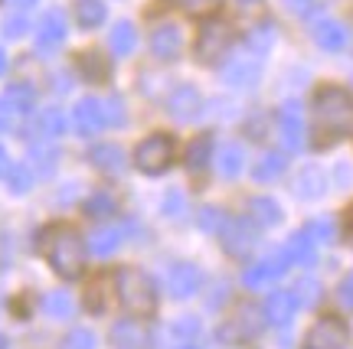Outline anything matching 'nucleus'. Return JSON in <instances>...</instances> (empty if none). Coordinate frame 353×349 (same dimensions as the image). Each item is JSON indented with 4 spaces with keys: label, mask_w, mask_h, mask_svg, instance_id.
<instances>
[{
    "label": "nucleus",
    "mask_w": 353,
    "mask_h": 349,
    "mask_svg": "<svg viewBox=\"0 0 353 349\" xmlns=\"http://www.w3.org/2000/svg\"><path fill=\"white\" fill-rule=\"evenodd\" d=\"M30 160H33V167H37L39 176H50L52 170H56L59 154H56V147H52V144H46V140H37V144H30Z\"/></svg>",
    "instance_id": "obj_30"
},
{
    "label": "nucleus",
    "mask_w": 353,
    "mask_h": 349,
    "mask_svg": "<svg viewBox=\"0 0 353 349\" xmlns=\"http://www.w3.org/2000/svg\"><path fill=\"white\" fill-rule=\"evenodd\" d=\"M314 43L324 52H341L350 43V33L341 20H321V23H314Z\"/></svg>",
    "instance_id": "obj_19"
},
{
    "label": "nucleus",
    "mask_w": 353,
    "mask_h": 349,
    "mask_svg": "<svg viewBox=\"0 0 353 349\" xmlns=\"http://www.w3.org/2000/svg\"><path fill=\"white\" fill-rule=\"evenodd\" d=\"M180 349H196V346H180Z\"/></svg>",
    "instance_id": "obj_57"
},
{
    "label": "nucleus",
    "mask_w": 353,
    "mask_h": 349,
    "mask_svg": "<svg viewBox=\"0 0 353 349\" xmlns=\"http://www.w3.org/2000/svg\"><path fill=\"white\" fill-rule=\"evenodd\" d=\"M167 112L174 114L176 121H193L203 112V98L193 85H176L167 98Z\"/></svg>",
    "instance_id": "obj_13"
},
{
    "label": "nucleus",
    "mask_w": 353,
    "mask_h": 349,
    "mask_svg": "<svg viewBox=\"0 0 353 349\" xmlns=\"http://www.w3.org/2000/svg\"><path fill=\"white\" fill-rule=\"evenodd\" d=\"M174 3L187 13H206V10H213L219 0H174Z\"/></svg>",
    "instance_id": "obj_47"
},
{
    "label": "nucleus",
    "mask_w": 353,
    "mask_h": 349,
    "mask_svg": "<svg viewBox=\"0 0 353 349\" xmlns=\"http://www.w3.org/2000/svg\"><path fill=\"white\" fill-rule=\"evenodd\" d=\"M13 7H20V10H30V7H37V0H13Z\"/></svg>",
    "instance_id": "obj_54"
},
{
    "label": "nucleus",
    "mask_w": 353,
    "mask_h": 349,
    "mask_svg": "<svg viewBox=\"0 0 353 349\" xmlns=\"http://www.w3.org/2000/svg\"><path fill=\"white\" fill-rule=\"evenodd\" d=\"M88 160L95 163V170H101L108 176H121L128 170V157L118 144H95L88 150Z\"/></svg>",
    "instance_id": "obj_14"
},
{
    "label": "nucleus",
    "mask_w": 353,
    "mask_h": 349,
    "mask_svg": "<svg viewBox=\"0 0 353 349\" xmlns=\"http://www.w3.org/2000/svg\"><path fill=\"white\" fill-rule=\"evenodd\" d=\"M183 50V30L176 23H161L151 33V52L164 63H174L176 56Z\"/></svg>",
    "instance_id": "obj_10"
},
{
    "label": "nucleus",
    "mask_w": 353,
    "mask_h": 349,
    "mask_svg": "<svg viewBox=\"0 0 353 349\" xmlns=\"http://www.w3.org/2000/svg\"><path fill=\"white\" fill-rule=\"evenodd\" d=\"M242 167H245V150L239 144H226V147L219 150V163H216V170L223 180H236L242 173Z\"/></svg>",
    "instance_id": "obj_25"
},
{
    "label": "nucleus",
    "mask_w": 353,
    "mask_h": 349,
    "mask_svg": "<svg viewBox=\"0 0 353 349\" xmlns=\"http://www.w3.org/2000/svg\"><path fill=\"white\" fill-rule=\"evenodd\" d=\"M170 163H174V140L167 134H151V138L141 140L138 150H134V167L148 176L164 173Z\"/></svg>",
    "instance_id": "obj_4"
},
{
    "label": "nucleus",
    "mask_w": 353,
    "mask_h": 349,
    "mask_svg": "<svg viewBox=\"0 0 353 349\" xmlns=\"http://www.w3.org/2000/svg\"><path fill=\"white\" fill-rule=\"evenodd\" d=\"M7 170H10V157H7V150L0 147V176H7Z\"/></svg>",
    "instance_id": "obj_53"
},
{
    "label": "nucleus",
    "mask_w": 353,
    "mask_h": 349,
    "mask_svg": "<svg viewBox=\"0 0 353 349\" xmlns=\"http://www.w3.org/2000/svg\"><path fill=\"white\" fill-rule=\"evenodd\" d=\"M245 46L255 52V56H265V52L275 46V23H259L249 30V36H245Z\"/></svg>",
    "instance_id": "obj_32"
},
{
    "label": "nucleus",
    "mask_w": 353,
    "mask_h": 349,
    "mask_svg": "<svg viewBox=\"0 0 353 349\" xmlns=\"http://www.w3.org/2000/svg\"><path fill=\"white\" fill-rule=\"evenodd\" d=\"M210 160H213V138H210V134L193 138V144L187 147V167L196 173V170H203Z\"/></svg>",
    "instance_id": "obj_31"
},
{
    "label": "nucleus",
    "mask_w": 353,
    "mask_h": 349,
    "mask_svg": "<svg viewBox=\"0 0 353 349\" xmlns=\"http://www.w3.org/2000/svg\"><path fill=\"white\" fill-rule=\"evenodd\" d=\"M285 271H288V255L285 251H272V255H265V262L249 268L242 275V281H245V287H265V284H272L275 277H281Z\"/></svg>",
    "instance_id": "obj_9"
},
{
    "label": "nucleus",
    "mask_w": 353,
    "mask_h": 349,
    "mask_svg": "<svg viewBox=\"0 0 353 349\" xmlns=\"http://www.w3.org/2000/svg\"><path fill=\"white\" fill-rule=\"evenodd\" d=\"M3 69H7V56H3V50H0V75H3Z\"/></svg>",
    "instance_id": "obj_55"
},
{
    "label": "nucleus",
    "mask_w": 353,
    "mask_h": 349,
    "mask_svg": "<svg viewBox=\"0 0 353 349\" xmlns=\"http://www.w3.org/2000/svg\"><path fill=\"white\" fill-rule=\"evenodd\" d=\"M281 7L288 13H294V17H311L317 7V0H281Z\"/></svg>",
    "instance_id": "obj_46"
},
{
    "label": "nucleus",
    "mask_w": 353,
    "mask_h": 349,
    "mask_svg": "<svg viewBox=\"0 0 353 349\" xmlns=\"http://www.w3.org/2000/svg\"><path fill=\"white\" fill-rule=\"evenodd\" d=\"M43 310L50 313L52 320H69L72 310H76V304H72V297L65 290H52V294L43 297Z\"/></svg>",
    "instance_id": "obj_33"
},
{
    "label": "nucleus",
    "mask_w": 353,
    "mask_h": 349,
    "mask_svg": "<svg viewBox=\"0 0 353 349\" xmlns=\"http://www.w3.org/2000/svg\"><path fill=\"white\" fill-rule=\"evenodd\" d=\"M65 43V13L63 10H50L39 20L37 30V50L39 52H52Z\"/></svg>",
    "instance_id": "obj_12"
},
{
    "label": "nucleus",
    "mask_w": 353,
    "mask_h": 349,
    "mask_svg": "<svg viewBox=\"0 0 353 349\" xmlns=\"http://www.w3.org/2000/svg\"><path fill=\"white\" fill-rule=\"evenodd\" d=\"M7 264H10V242L0 232V271H7Z\"/></svg>",
    "instance_id": "obj_51"
},
{
    "label": "nucleus",
    "mask_w": 353,
    "mask_h": 349,
    "mask_svg": "<svg viewBox=\"0 0 353 349\" xmlns=\"http://www.w3.org/2000/svg\"><path fill=\"white\" fill-rule=\"evenodd\" d=\"M294 310H298V300H294L291 290H272L268 300H265V317H268V324L275 326H288Z\"/></svg>",
    "instance_id": "obj_20"
},
{
    "label": "nucleus",
    "mask_w": 353,
    "mask_h": 349,
    "mask_svg": "<svg viewBox=\"0 0 353 349\" xmlns=\"http://www.w3.org/2000/svg\"><path fill=\"white\" fill-rule=\"evenodd\" d=\"M112 346L114 349H148L151 346V337H148V330L138 320H118L112 326Z\"/></svg>",
    "instance_id": "obj_17"
},
{
    "label": "nucleus",
    "mask_w": 353,
    "mask_h": 349,
    "mask_svg": "<svg viewBox=\"0 0 353 349\" xmlns=\"http://www.w3.org/2000/svg\"><path fill=\"white\" fill-rule=\"evenodd\" d=\"M327 193V176H324V170L321 167H304L301 173L294 176V196L298 200H307V202H314V200H321Z\"/></svg>",
    "instance_id": "obj_18"
},
{
    "label": "nucleus",
    "mask_w": 353,
    "mask_h": 349,
    "mask_svg": "<svg viewBox=\"0 0 353 349\" xmlns=\"http://www.w3.org/2000/svg\"><path fill=\"white\" fill-rule=\"evenodd\" d=\"M285 255H288V264H298V268H311L317 262V251H314V242L307 232H294L285 245Z\"/></svg>",
    "instance_id": "obj_22"
},
{
    "label": "nucleus",
    "mask_w": 353,
    "mask_h": 349,
    "mask_svg": "<svg viewBox=\"0 0 353 349\" xmlns=\"http://www.w3.org/2000/svg\"><path fill=\"white\" fill-rule=\"evenodd\" d=\"M285 167H288V163H285V157H281V154H275V150H268V154H262V157H259V163L252 167V180H255V183H275L278 176L285 173Z\"/></svg>",
    "instance_id": "obj_24"
},
{
    "label": "nucleus",
    "mask_w": 353,
    "mask_h": 349,
    "mask_svg": "<svg viewBox=\"0 0 353 349\" xmlns=\"http://www.w3.org/2000/svg\"><path fill=\"white\" fill-rule=\"evenodd\" d=\"M304 232L311 235V242H324V245H334V238H337V225H334V219H330V215H324V219H311Z\"/></svg>",
    "instance_id": "obj_39"
},
{
    "label": "nucleus",
    "mask_w": 353,
    "mask_h": 349,
    "mask_svg": "<svg viewBox=\"0 0 353 349\" xmlns=\"http://www.w3.org/2000/svg\"><path fill=\"white\" fill-rule=\"evenodd\" d=\"M26 30H30L26 17H7V20H3V36L7 39H20Z\"/></svg>",
    "instance_id": "obj_45"
},
{
    "label": "nucleus",
    "mask_w": 353,
    "mask_h": 349,
    "mask_svg": "<svg viewBox=\"0 0 353 349\" xmlns=\"http://www.w3.org/2000/svg\"><path fill=\"white\" fill-rule=\"evenodd\" d=\"M108 46H112L114 56H131V52H134V46H138V33H134V26L128 23V20H118V23L112 26Z\"/></svg>",
    "instance_id": "obj_26"
},
{
    "label": "nucleus",
    "mask_w": 353,
    "mask_h": 349,
    "mask_svg": "<svg viewBox=\"0 0 353 349\" xmlns=\"http://www.w3.org/2000/svg\"><path fill=\"white\" fill-rule=\"evenodd\" d=\"M39 134H43L46 140L63 138V134H65V118H63V112H59V108H50V112L39 114Z\"/></svg>",
    "instance_id": "obj_35"
},
{
    "label": "nucleus",
    "mask_w": 353,
    "mask_h": 349,
    "mask_svg": "<svg viewBox=\"0 0 353 349\" xmlns=\"http://www.w3.org/2000/svg\"><path fill=\"white\" fill-rule=\"evenodd\" d=\"M85 215H92V219H108V215H114V196L112 193H92L85 200Z\"/></svg>",
    "instance_id": "obj_36"
},
{
    "label": "nucleus",
    "mask_w": 353,
    "mask_h": 349,
    "mask_svg": "<svg viewBox=\"0 0 353 349\" xmlns=\"http://www.w3.org/2000/svg\"><path fill=\"white\" fill-rule=\"evenodd\" d=\"M7 183H10L13 196L30 193V187H33V173H30V167H26V163H10V170H7Z\"/></svg>",
    "instance_id": "obj_37"
},
{
    "label": "nucleus",
    "mask_w": 353,
    "mask_h": 349,
    "mask_svg": "<svg viewBox=\"0 0 353 349\" xmlns=\"http://www.w3.org/2000/svg\"><path fill=\"white\" fill-rule=\"evenodd\" d=\"M278 125H281V140L288 150H301L304 147V121H301V108L294 101H285V108L278 114Z\"/></svg>",
    "instance_id": "obj_15"
},
{
    "label": "nucleus",
    "mask_w": 353,
    "mask_h": 349,
    "mask_svg": "<svg viewBox=\"0 0 353 349\" xmlns=\"http://www.w3.org/2000/svg\"><path fill=\"white\" fill-rule=\"evenodd\" d=\"M72 118H76V131H79V134H85V138L99 134L101 127H105V118H101V101L99 98H82L76 105Z\"/></svg>",
    "instance_id": "obj_21"
},
{
    "label": "nucleus",
    "mask_w": 353,
    "mask_h": 349,
    "mask_svg": "<svg viewBox=\"0 0 353 349\" xmlns=\"http://www.w3.org/2000/svg\"><path fill=\"white\" fill-rule=\"evenodd\" d=\"M105 13L108 7L101 3V0H79L76 3V20L82 30H95V26L105 23Z\"/></svg>",
    "instance_id": "obj_28"
},
{
    "label": "nucleus",
    "mask_w": 353,
    "mask_h": 349,
    "mask_svg": "<svg viewBox=\"0 0 353 349\" xmlns=\"http://www.w3.org/2000/svg\"><path fill=\"white\" fill-rule=\"evenodd\" d=\"M337 183H341V187H347V183H353V170H350V167H347V163H341V167H337Z\"/></svg>",
    "instance_id": "obj_52"
},
{
    "label": "nucleus",
    "mask_w": 353,
    "mask_h": 349,
    "mask_svg": "<svg viewBox=\"0 0 353 349\" xmlns=\"http://www.w3.org/2000/svg\"><path fill=\"white\" fill-rule=\"evenodd\" d=\"M223 78H226V85H232V88L252 92V88L259 85V78H262V63H259V59H236V63L226 65Z\"/></svg>",
    "instance_id": "obj_16"
},
{
    "label": "nucleus",
    "mask_w": 353,
    "mask_h": 349,
    "mask_svg": "<svg viewBox=\"0 0 353 349\" xmlns=\"http://www.w3.org/2000/svg\"><path fill=\"white\" fill-rule=\"evenodd\" d=\"M43 248H46V262L52 264V271L65 281H76L85 268V242L72 225H52L43 235Z\"/></svg>",
    "instance_id": "obj_1"
},
{
    "label": "nucleus",
    "mask_w": 353,
    "mask_h": 349,
    "mask_svg": "<svg viewBox=\"0 0 353 349\" xmlns=\"http://www.w3.org/2000/svg\"><path fill=\"white\" fill-rule=\"evenodd\" d=\"M118 245H121V232H118V229H95V232L88 235V248L95 251L99 258L114 255V251H118Z\"/></svg>",
    "instance_id": "obj_29"
},
{
    "label": "nucleus",
    "mask_w": 353,
    "mask_h": 349,
    "mask_svg": "<svg viewBox=\"0 0 353 349\" xmlns=\"http://www.w3.org/2000/svg\"><path fill=\"white\" fill-rule=\"evenodd\" d=\"M3 101L13 108V114H30L33 112V105H37V92H33L30 85H23V82H13V85H7Z\"/></svg>",
    "instance_id": "obj_27"
},
{
    "label": "nucleus",
    "mask_w": 353,
    "mask_h": 349,
    "mask_svg": "<svg viewBox=\"0 0 353 349\" xmlns=\"http://www.w3.org/2000/svg\"><path fill=\"white\" fill-rule=\"evenodd\" d=\"M79 69H82V75H85L88 82H105V78H108V63L101 59L99 52L79 56Z\"/></svg>",
    "instance_id": "obj_34"
},
{
    "label": "nucleus",
    "mask_w": 353,
    "mask_h": 349,
    "mask_svg": "<svg viewBox=\"0 0 353 349\" xmlns=\"http://www.w3.org/2000/svg\"><path fill=\"white\" fill-rule=\"evenodd\" d=\"M314 114H317L321 131H327V134H343V131L353 125L350 92H343V88H337V85L321 88L314 95Z\"/></svg>",
    "instance_id": "obj_3"
},
{
    "label": "nucleus",
    "mask_w": 353,
    "mask_h": 349,
    "mask_svg": "<svg viewBox=\"0 0 353 349\" xmlns=\"http://www.w3.org/2000/svg\"><path fill=\"white\" fill-rule=\"evenodd\" d=\"M170 333L180 339H190V337H196L200 333V320H193V317H180L174 326H170Z\"/></svg>",
    "instance_id": "obj_44"
},
{
    "label": "nucleus",
    "mask_w": 353,
    "mask_h": 349,
    "mask_svg": "<svg viewBox=\"0 0 353 349\" xmlns=\"http://www.w3.org/2000/svg\"><path fill=\"white\" fill-rule=\"evenodd\" d=\"M101 118H105V125L121 127L125 125V101L118 98V95H112L108 101H101Z\"/></svg>",
    "instance_id": "obj_40"
},
{
    "label": "nucleus",
    "mask_w": 353,
    "mask_h": 349,
    "mask_svg": "<svg viewBox=\"0 0 353 349\" xmlns=\"http://www.w3.org/2000/svg\"><path fill=\"white\" fill-rule=\"evenodd\" d=\"M350 346V330L337 317H324L311 326V333L304 337V349H347Z\"/></svg>",
    "instance_id": "obj_6"
},
{
    "label": "nucleus",
    "mask_w": 353,
    "mask_h": 349,
    "mask_svg": "<svg viewBox=\"0 0 353 349\" xmlns=\"http://www.w3.org/2000/svg\"><path fill=\"white\" fill-rule=\"evenodd\" d=\"M294 300H298V307H314L317 300H321V284H317L314 277H298V284H294Z\"/></svg>",
    "instance_id": "obj_38"
},
{
    "label": "nucleus",
    "mask_w": 353,
    "mask_h": 349,
    "mask_svg": "<svg viewBox=\"0 0 353 349\" xmlns=\"http://www.w3.org/2000/svg\"><path fill=\"white\" fill-rule=\"evenodd\" d=\"M196 222H200L203 232H219V229H223V222H226V215H223V209H216V206H203Z\"/></svg>",
    "instance_id": "obj_41"
},
{
    "label": "nucleus",
    "mask_w": 353,
    "mask_h": 349,
    "mask_svg": "<svg viewBox=\"0 0 353 349\" xmlns=\"http://www.w3.org/2000/svg\"><path fill=\"white\" fill-rule=\"evenodd\" d=\"M101 287H105V281H95V284L88 287L85 307H88L92 313H105V307H108V300H105V294H101Z\"/></svg>",
    "instance_id": "obj_43"
},
{
    "label": "nucleus",
    "mask_w": 353,
    "mask_h": 349,
    "mask_svg": "<svg viewBox=\"0 0 353 349\" xmlns=\"http://www.w3.org/2000/svg\"><path fill=\"white\" fill-rule=\"evenodd\" d=\"M337 294H341V304L343 307H350L353 310V275H347L341 281V290H337Z\"/></svg>",
    "instance_id": "obj_49"
},
{
    "label": "nucleus",
    "mask_w": 353,
    "mask_h": 349,
    "mask_svg": "<svg viewBox=\"0 0 353 349\" xmlns=\"http://www.w3.org/2000/svg\"><path fill=\"white\" fill-rule=\"evenodd\" d=\"M229 46H232V26L223 23V20L203 23L200 36H196V56H200V63H219L229 52Z\"/></svg>",
    "instance_id": "obj_5"
},
{
    "label": "nucleus",
    "mask_w": 353,
    "mask_h": 349,
    "mask_svg": "<svg viewBox=\"0 0 353 349\" xmlns=\"http://www.w3.org/2000/svg\"><path fill=\"white\" fill-rule=\"evenodd\" d=\"M13 127V108L7 101H0V131H10Z\"/></svg>",
    "instance_id": "obj_50"
},
{
    "label": "nucleus",
    "mask_w": 353,
    "mask_h": 349,
    "mask_svg": "<svg viewBox=\"0 0 353 349\" xmlns=\"http://www.w3.org/2000/svg\"><path fill=\"white\" fill-rule=\"evenodd\" d=\"M259 330H262L259 310H255V307H242V310L236 313V320H229L226 326H219V339H223V343H232V346H239V343H245V339L259 337Z\"/></svg>",
    "instance_id": "obj_8"
},
{
    "label": "nucleus",
    "mask_w": 353,
    "mask_h": 349,
    "mask_svg": "<svg viewBox=\"0 0 353 349\" xmlns=\"http://www.w3.org/2000/svg\"><path fill=\"white\" fill-rule=\"evenodd\" d=\"M249 219H252L255 225L272 229V225L281 222V206H278L272 196H255V200H249Z\"/></svg>",
    "instance_id": "obj_23"
},
{
    "label": "nucleus",
    "mask_w": 353,
    "mask_h": 349,
    "mask_svg": "<svg viewBox=\"0 0 353 349\" xmlns=\"http://www.w3.org/2000/svg\"><path fill=\"white\" fill-rule=\"evenodd\" d=\"M114 284H118V300L125 304V310L138 317H151L157 310V287L151 275H144L141 268H121Z\"/></svg>",
    "instance_id": "obj_2"
},
{
    "label": "nucleus",
    "mask_w": 353,
    "mask_h": 349,
    "mask_svg": "<svg viewBox=\"0 0 353 349\" xmlns=\"http://www.w3.org/2000/svg\"><path fill=\"white\" fill-rule=\"evenodd\" d=\"M164 212L167 215H174V219L183 212V193H180V189H170V193L164 196Z\"/></svg>",
    "instance_id": "obj_48"
},
{
    "label": "nucleus",
    "mask_w": 353,
    "mask_h": 349,
    "mask_svg": "<svg viewBox=\"0 0 353 349\" xmlns=\"http://www.w3.org/2000/svg\"><path fill=\"white\" fill-rule=\"evenodd\" d=\"M65 349H95V333L92 330H72L65 337Z\"/></svg>",
    "instance_id": "obj_42"
},
{
    "label": "nucleus",
    "mask_w": 353,
    "mask_h": 349,
    "mask_svg": "<svg viewBox=\"0 0 353 349\" xmlns=\"http://www.w3.org/2000/svg\"><path fill=\"white\" fill-rule=\"evenodd\" d=\"M0 349H7V339H3V337H0Z\"/></svg>",
    "instance_id": "obj_56"
},
{
    "label": "nucleus",
    "mask_w": 353,
    "mask_h": 349,
    "mask_svg": "<svg viewBox=\"0 0 353 349\" xmlns=\"http://www.w3.org/2000/svg\"><path fill=\"white\" fill-rule=\"evenodd\" d=\"M219 235H223V248H226V255H232V258L249 255V251L255 248V242H259L252 219H226L223 229H219Z\"/></svg>",
    "instance_id": "obj_7"
},
{
    "label": "nucleus",
    "mask_w": 353,
    "mask_h": 349,
    "mask_svg": "<svg viewBox=\"0 0 353 349\" xmlns=\"http://www.w3.org/2000/svg\"><path fill=\"white\" fill-rule=\"evenodd\" d=\"M200 284H203V275H200V268H196V264L183 262V264H174V268H170V277H167L170 297L187 300V297H193V294L200 290Z\"/></svg>",
    "instance_id": "obj_11"
}]
</instances>
